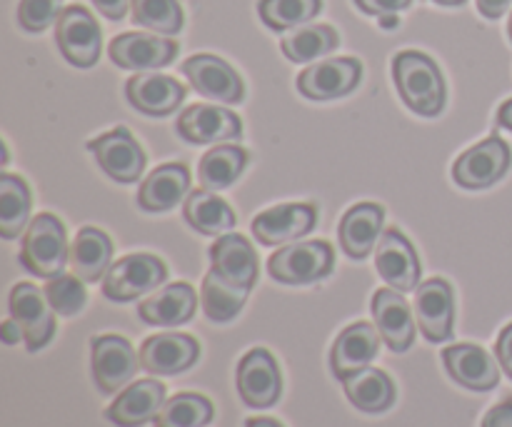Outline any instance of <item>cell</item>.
Returning a JSON list of instances; mask_svg holds the SVG:
<instances>
[{"instance_id":"6da1fadb","label":"cell","mask_w":512,"mask_h":427,"mask_svg":"<svg viewBox=\"0 0 512 427\" xmlns=\"http://www.w3.org/2000/svg\"><path fill=\"white\" fill-rule=\"evenodd\" d=\"M393 80L400 98L413 113L435 118L445 108V78L433 58L418 50H403L393 58Z\"/></svg>"},{"instance_id":"7a4b0ae2","label":"cell","mask_w":512,"mask_h":427,"mask_svg":"<svg viewBox=\"0 0 512 427\" xmlns=\"http://www.w3.org/2000/svg\"><path fill=\"white\" fill-rule=\"evenodd\" d=\"M68 260L70 248L65 225L53 213L35 215L25 228L23 245H20V265L35 278L53 280L63 275Z\"/></svg>"},{"instance_id":"3957f363","label":"cell","mask_w":512,"mask_h":427,"mask_svg":"<svg viewBox=\"0 0 512 427\" xmlns=\"http://www.w3.org/2000/svg\"><path fill=\"white\" fill-rule=\"evenodd\" d=\"M333 265V245L325 240H308V243L285 245L278 253L270 255L268 273L283 285H308L328 278L333 273Z\"/></svg>"},{"instance_id":"277c9868","label":"cell","mask_w":512,"mask_h":427,"mask_svg":"<svg viewBox=\"0 0 512 427\" xmlns=\"http://www.w3.org/2000/svg\"><path fill=\"white\" fill-rule=\"evenodd\" d=\"M55 43L70 65L93 68L100 58V48H103V33L88 8L68 5L55 20Z\"/></svg>"},{"instance_id":"5b68a950","label":"cell","mask_w":512,"mask_h":427,"mask_svg":"<svg viewBox=\"0 0 512 427\" xmlns=\"http://www.w3.org/2000/svg\"><path fill=\"white\" fill-rule=\"evenodd\" d=\"M165 278H168V265L155 255H125L118 263L110 265L103 280V295L113 303H130L163 285Z\"/></svg>"},{"instance_id":"8992f818","label":"cell","mask_w":512,"mask_h":427,"mask_svg":"<svg viewBox=\"0 0 512 427\" xmlns=\"http://www.w3.org/2000/svg\"><path fill=\"white\" fill-rule=\"evenodd\" d=\"M510 148L503 138L490 135L465 150L453 165V180L468 190H483L498 183L510 168Z\"/></svg>"},{"instance_id":"52a82bcc","label":"cell","mask_w":512,"mask_h":427,"mask_svg":"<svg viewBox=\"0 0 512 427\" xmlns=\"http://www.w3.org/2000/svg\"><path fill=\"white\" fill-rule=\"evenodd\" d=\"M235 385H238L240 400L255 410L273 408L280 400V393H283V378H280L278 363L263 348L245 353V358L238 365V373H235Z\"/></svg>"},{"instance_id":"ba28073f","label":"cell","mask_w":512,"mask_h":427,"mask_svg":"<svg viewBox=\"0 0 512 427\" xmlns=\"http://www.w3.org/2000/svg\"><path fill=\"white\" fill-rule=\"evenodd\" d=\"M8 308L10 318L23 328L25 348L30 353L43 350L55 335V310L50 308L45 293L30 283H18L10 290Z\"/></svg>"},{"instance_id":"9c48e42d","label":"cell","mask_w":512,"mask_h":427,"mask_svg":"<svg viewBox=\"0 0 512 427\" xmlns=\"http://www.w3.org/2000/svg\"><path fill=\"white\" fill-rule=\"evenodd\" d=\"M90 348H93V380L100 393L113 395L133 380L140 358L128 340L120 335H98Z\"/></svg>"},{"instance_id":"30bf717a","label":"cell","mask_w":512,"mask_h":427,"mask_svg":"<svg viewBox=\"0 0 512 427\" xmlns=\"http://www.w3.org/2000/svg\"><path fill=\"white\" fill-rule=\"evenodd\" d=\"M415 320L428 343H445L453 338L455 303L448 280L433 278L415 288Z\"/></svg>"},{"instance_id":"8fae6325","label":"cell","mask_w":512,"mask_h":427,"mask_svg":"<svg viewBox=\"0 0 512 427\" xmlns=\"http://www.w3.org/2000/svg\"><path fill=\"white\" fill-rule=\"evenodd\" d=\"M88 150L95 155L100 170L118 183H135L143 175L145 153L128 128H115L100 138H93Z\"/></svg>"},{"instance_id":"7c38bea8","label":"cell","mask_w":512,"mask_h":427,"mask_svg":"<svg viewBox=\"0 0 512 427\" xmlns=\"http://www.w3.org/2000/svg\"><path fill=\"white\" fill-rule=\"evenodd\" d=\"M375 270L398 293H410L420 283V258L400 230H385L375 245Z\"/></svg>"},{"instance_id":"4fadbf2b","label":"cell","mask_w":512,"mask_h":427,"mask_svg":"<svg viewBox=\"0 0 512 427\" xmlns=\"http://www.w3.org/2000/svg\"><path fill=\"white\" fill-rule=\"evenodd\" d=\"M363 78V65L355 58H330L298 75V90L310 100H335L353 93Z\"/></svg>"},{"instance_id":"5bb4252c","label":"cell","mask_w":512,"mask_h":427,"mask_svg":"<svg viewBox=\"0 0 512 427\" xmlns=\"http://www.w3.org/2000/svg\"><path fill=\"white\" fill-rule=\"evenodd\" d=\"M175 128L190 145H215L243 135V123L238 115L218 105H190L180 113Z\"/></svg>"},{"instance_id":"9a60e30c","label":"cell","mask_w":512,"mask_h":427,"mask_svg":"<svg viewBox=\"0 0 512 427\" xmlns=\"http://www.w3.org/2000/svg\"><path fill=\"white\" fill-rule=\"evenodd\" d=\"M183 73L188 83L205 98L228 105L240 103L245 98V85L240 75L235 73L233 65L220 60L218 55H193L183 63Z\"/></svg>"},{"instance_id":"2e32d148","label":"cell","mask_w":512,"mask_h":427,"mask_svg":"<svg viewBox=\"0 0 512 427\" xmlns=\"http://www.w3.org/2000/svg\"><path fill=\"white\" fill-rule=\"evenodd\" d=\"M318 208L313 203H285L263 210L253 218V235L263 245H285L298 240L315 228Z\"/></svg>"},{"instance_id":"e0dca14e","label":"cell","mask_w":512,"mask_h":427,"mask_svg":"<svg viewBox=\"0 0 512 427\" xmlns=\"http://www.w3.org/2000/svg\"><path fill=\"white\" fill-rule=\"evenodd\" d=\"M110 60L125 70H153L173 63L178 43L163 35L123 33L110 43Z\"/></svg>"},{"instance_id":"ac0fdd59","label":"cell","mask_w":512,"mask_h":427,"mask_svg":"<svg viewBox=\"0 0 512 427\" xmlns=\"http://www.w3.org/2000/svg\"><path fill=\"white\" fill-rule=\"evenodd\" d=\"M140 368L150 375H178L200 358L198 340L183 333L153 335L140 345Z\"/></svg>"},{"instance_id":"d6986e66","label":"cell","mask_w":512,"mask_h":427,"mask_svg":"<svg viewBox=\"0 0 512 427\" xmlns=\"http://www.w3.org/2000/svg\"><path fill=\"white\" fill-rule=\"evenodd\" d=\"M125 98L140 113L165 118L180 108L185 100V88L170 75L138 73L125 83Z\"/></svg>"},{"instance_id":"ffe728a7","label":"cell","mask_w":512,"mask_h":427,"mask_svg":"<svg viewBox=\"0 0 512 427\" xmlns=\"http://www.w3.org/2000/svg\"><path fill=\"white\" fill-rule=\"evenodd\" d=\"M380 333L378 328L368 323L348 325L343 333L335 338L333 350H330V368L338 380H345L348 375L368 368L380 350Z\"/></svg>"},{"instance_id":"44dd1931","label":"cell","mask_w":512,"mask_h":427,"mask_svg":"<svg viewBox=\"0 0 512 427\" xmlns=\"http://www.w3.org/2000/svg\"><path fill=\"white\" fill-rule=\"evenodd\" d=\"M165 405V385L158 380H138L128 385L105 410V418L118 427H140L158 418Z\"/></svg>"},{"instance_id":"7402d4cb","label":"cell","mask_w":512,"mask_h":427,"mask_svg":"<svg viewBox=\"0 0 512 427\" xmlns=\"http://www.w3.org/2000/svg\"><path fill=\"white\" fill-rule=\"evenodd\" d=\"M443 363L455 383L475 393L493 390L500 383L498 363L478 345H450L443 350Z\"/></svg>"},{"instance_id":"603a6c76","label":"cell","mask_w":512,"mask_h":427,"mask_svg":"<svg viewBox=\"0 0 512 427\" xmlns=\"http://www.w3.org/2000/svg\"><path fill=\"white\" fill-rule=\"evenodd\" d=\"M373 318L380 338L393 353H405L415 340V323L403 293L393 288L378 290L373 295Z\"/></svg>"},{"instance_id":"cb8c5ba5","label":"cell","mask_w":512,"mask_h":427,"mask_svg":"<svg viewBox=\"0 0 512 427\" xmlns=\"http://www.w3.org/2000/svg\"><path fill=\"white\" fill-rule=\"evenodd\" d=\"M210 270L238 288L253 290L258 280V255L243 235H220L210 248Z\"/></svg>"},{"instance_id":"d4e9b609","label":"cell","mask_w":512,"mask_h":427,"mask_svg":"<svg viewBox=\"0 0 512 427\" xmlns=\"http://www.w3.org/2000/svg\"><path fill=\"white\" fill-rule=\"evenodd\" d=\"M385 210L375 203H358L343 215L338 228L340 245L355 260H363L373 253L383 235Z\"/></svg>"},{"instance_id":"484cf974","label":"cell","mask_w":512,"mask_h":427,"mask_svg":"<svg viewBox=\"0 0 512 427\" xmlns=\"http://www.w3.org/2000/svg\"><path fill=\"white\" fill-rule=\"evenodd\" d=\"M198 308V295L188 283H173L160 288L148 300L138 305V315L143 323L155 328H175L185 325L195 315Z\"/></svg>"},{"instance_id":"4316f807","label":"cell","mask_w":512,"mask_h":427,"mask_svg":"<svg viewBox=\"0 0 512 427\" xmlns=\"http://www.w3.org/2000/svg\"><path fill=\"white\" fill-rule=\"evenodd\" d=\"M190 190V170L183 163L155 168L138 190V205L148 213H165L183 203Z\"/></svg>"},{"instance_id":"83f0119b","label":"cell","mask_w":512,"mask_h":427,"mask_svg":"<svg viewBox=\"0 0 512 427\" xmlns=\"http://www.w3.org/2000/svg\"><path fill=\"white\" fill-rule=\"evenodd\" d=\"M113 260V243L103 230L83 228L70 245V268L83 283H98L108 275Z\"/></svg>"},{"instance_id":"f1b7e54d","label":"cell","mask_w":512,"mask_h":427,"mask_svg":"<svg viewBox=\"0 0 512 427\" xmlns=\"http://www.w3.org/2000/svg\"><path fill=\"white\" fill-rule=\"evenodd\" d=\"M345 395L363 413H385L395 403V385L383 370L363 368L343 380Z\"/></svg>"},{"instance_id":"f546056e","label":"cell","mask_w":512,"mask_h":427,"mask_svg":"<svg viewBox=\"0 0 512 427\" xmlns=\"http://www.w3.org/2000/svg\"><path fill=\"white\" fill-rule=\"evenodd\" d=\"M183 215L190 228L203 235H225L235 228L233 208L223 198L203 188L188 195Z\"/></svg>"},{"instance_id":"4dcf8cb0","label":"cell","mask_w":512,"mask_h":427,"mask_svg":"<svg viewBox=\"0 0 512 427\" xmlns=\"http://www.w3.org/2000/svg\"><path fill=\"white\" fill-rule=\"evenodd\" d=\"M245 165H248V153L240 145H215L200 158V188L210 190V193L230 188L243 175Z\"/></svg>"},{"instance_id":"1f68e13d","label":"cell","mask_w":512,"mask_h":427,"mask_svg":"<svg viewBox=\"0 0 512 427\" xmlns=\"http://www.w3.org/2000/svg\"><path fill=\"white\" fill-rule=\"evenodd\" d=\"M30 218V190L28 183L18 175H0V238H18L20 230L28 228Z\"/></svg>"},{"instance_id":"d6a6232c","label":"cell","mask_w":512,"mask_h":427,"mask_svg":"<svg viewBox=\"0 0 512 427\" xmlns=\"http://www.w3.org/2000/svg\"><path fill=\"white\" fill-rule=\"evenodd\" d=\"M338 43V33L330 25H300L283 35L280 48H283L285 58L293 63H310V60L333 53Z\"/></svg>"},{"instance_id":"836d02e7","label":"cell","mask_w":512,"mask_h":427,"mask_svg":"<svg viewBox=\"0 0 512 427\" xmlns=\"http://www.w3.org/2000/svg\"><path fill=\"white\" fill-rule=\"evenodd\" d=\"M248 293L250 290L238 288L220 278L215 270H210L203 280V313L213 323H230L243 310Z\"/></svg>"},{"instance_id":"e575fe53","label":"cell","mask_w":512,"mask_h":427,"mask_svg":"<svg viewBox=\"0 0 512 427\" xmlns=\"http://www.w3.org/2000/svg\"><path fill=\"white\" fill-rule=\"evenodd\" d=\"M213 403L203 395L180 393L165 400L163 410L153 420L155 427H203L213 420Z\"/></svg>"},{"instance_id":"d590c367","label":"cell","mask_w":512,"mask_h":427,"mask_svg":"<svg viewBox=\"0 0 512 427\" xmlns=\"http://www.w3.org/2000/svg\"><path fill=\"white\" fill-rule=\"evenodd\" d=\"M323 10V0H260V20L270 30H293L310 23Z\"/></svg>"},{"instance_id":"8d00e7d4","label":"cell","mask_w":512,"mask_h":427,"mask_svg":"<svg viewBox=\"0 0 512 427\" xmlns=\"http://www.w3.org/2000/svg\"><path fill=\"white\" fill-rule=\"evenodd\" d=\"M133 20L160 35H175L183 30L185 15L178 0H133Z\"/></svg>"},{"instance_id":"74e56055","label":"cell","mask_w":512,"mask_h":427,"mask_svg":"<svg viewBox=\"0 0 512 427\" xmlns=\"http://www.w3.org/2000/svg\"><path fill=\"white\" fill-rule=\"evenodd\" d=\"M43 293L48 298L50 308L58 315H63V318L78 315L85 308V300H88L83 280L75 278V275H58V278L48 280Z\"/></svg>"},{"instance_id":"f35d334b","label":"cell","mask_w":512,"mask_h":427,"mask_svg":"<svg viewBox=\"0 0 512 427\" xmlns=\"http://www.w3.org/2000/svg\"><path fill=\"white\" fill-rule=\"evenodd\" d=\"M63 0H20L18 23L28 33H43L63 13Z\"/></svg>"},{"instance_id":"ab89813d","label":"cell","mask_w":512,"mask_h":427,"mask_svg":"<svg viewBox=\"0 0 512 427\" xmlns=\"http://www.w3.org/2000/svg\"><path fill=\"white\" fill-rule=\"evenodd\" d=\"M413 0H355L363 13L368 15H378V18H385V15H395L400 10H405Z\"/></svg>"},{"instance_id":"60d3db41","label":"cell","mask_w":512,"mask_h":427,"mask_svg":"<svg viewBox=\"0 0 512 427\" xmlns=\"http://www.w3.org/2000/svg\"><path fill=\"white\" fill-rule=\"evenodd\" d=\"M495 355H498L500 368H503L505 375L512 380V323L500 333L498 343H495Z\"/></svg>"},{"instance_id":"b9f144b4","label":"cell","mask_w":512,"mask_h":427,"mask_svg":"<svg viewBox=\"0 0 512 427\" xmlns=\"http://www.w3.org/2000/svg\"><path fill=\"white\" fill-rule=\"evenodd\" d=\"M483 427H512V398L495 405V408L485 415Z\"/></svg>"},{"instance_id":"7bdbcfd3","label":"cell","mask_w":512,"mask_h":427,"mask_svg":"<svg viewBox=\"0 0 512 427\" xmlns=\"http://www.w3.org/2000/svg\"><path fill=\"white\" fill-rule=\"evenodd\" d=\"M93 3H95V8L105 15V18L123 20L125 13H128V5L133 3V0H93Z\"/></svg>"},{"instance_id":"ee69618b","label":"cell","mask_w":512,"mask_h":427,"mask_svg":"<svg viewBox=\"0 0 512 427\" xmlns=\"http://www.w3.org/2000/svg\"><path fill=\"white\" fill-rule=\"evenodd\" d=\"M512 0H478V10L490 20H498L500 15L508 13Z\"/></svg>"},{"instance_id":"f6af8a7d","label":"cell","mask_w":512,"mask_h":427,"mask_svg":"<svg viewBox=\"0 0 512 427\" xmlns=\"http://www.w3.org/2000/svg\"><path fill=\"white\" fill-rule=\"evenodd\" d=\"M0 338H3L5 345H15V343H20V340H25L23 338V328H20V325L15 323L13 318L5 320V323H3V328H0Z\"/></svg>"},{"instance_id":"bcb514c9","label":"cell","mask_w":512,"mask_h":427,"mask_svg":"<svg viewBox=\"0 0 512 427\" xmlns=\"http://www.w3.org/2000/svg\"><path fill=\"white\" fill-rule=\"evenodd\" d=\"M498 125H503V128H508L512 133V98L505 100L503 105H500L498 110Z\"/></svg>"},{"instance_id":"7dc6e473","label":"cell","mask_w":512,"mask_h":427,"mask_svg":"<svg viewBox=\"0 0 512 427\" xmlns=\"http://www.w3.org/2000/svg\"><path fill=\"white\" fill-rule=\"evenodd\" d=\"M245 427H283V425L273 418H250L248 423H245Z\"/></svg>"},{"instance_id":"c3c4849f","label":"cell","mask_w":512,"mask_h":427,"mask_svg":"<svg viewBox=\"0 0 512 427\" xmlns=\"http://www.w3.org/2000/svg\"><path fill=\"white\" fill-rule=\"evenodd\" d=\"M433 3H438V5H445V8H455V5H463L465 0H433Z\"/></svg>"},{"instance_id":"681fc988","label":"cell","mask_w":512,"mask_h":427,"mask_svg":"<svg viewBox=\"0 0 512 427\" xmlns=\"http://www.w3.org/2000/svg\"><path fill=\"white\" fill-rule=\"evenodd\" d=\"M0 150H3V165L8 163V148H5V143H0Z\"/></svg>"},{"instance_id":"f907efd6","label":"cell","mask_w":512,"mask_h":427,"mask_svg":"<svg viewBox=\"0 0 512 427\" xmlns=\"http://www.w3.org/2000/svg\"><path fill=\"white\" fill-rule=\"evenodd\" d=\"M508 35H510V40H512V13H510V20H508Z\"/></svg>"}]
</instances>
